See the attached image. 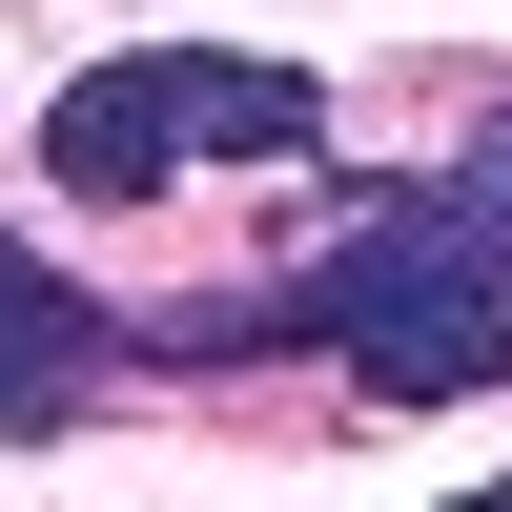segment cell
<instances>
[{
	"label": "cell",
	"mask_w": 512,
	"mask_h": 512,
	"mask_svg": "<svg viewBox=\"0 0 512 512\" xmlns=\"http://www.w3.org/2000/svg\"><path fill=\"white\" fill-rule=\"evenodd\" d=\"M451 512H512V472H472V492H451Z\"/></svg>",
	"instance_id": "3"
},
{
	"label": "cell",
	"mask_w": 512,
	"mask_h": 512,
	"mask_svg": "<svg viewBox=\"0 0 512 512\" xmlns=\"http://www.w3.org/2000/svg\"><path fill=\"white\" fill-rule=\"evenodd\" d=\"M103 369H123V328L82 308L21 226H0V431H82V410H103Z\"/></svg>",
	"instance_id": "2"
},
{
	"label": "cell",
	"mask_w": 512,
	"mask_h": 512,
	"mask_svg": "<svg viewBox=\"0 0 512 512\" xmlns=\"http://www.w3.org/2000/svg\"><path fill=\"white\" fill-rule=\"evenodd\" d=\"M328 144V82L308 62H226V41H164V62H103L41 103V185L62 205H164L205 164H308Z\"/></svg>",
	"instance_id": "1"
}]
</instances>
